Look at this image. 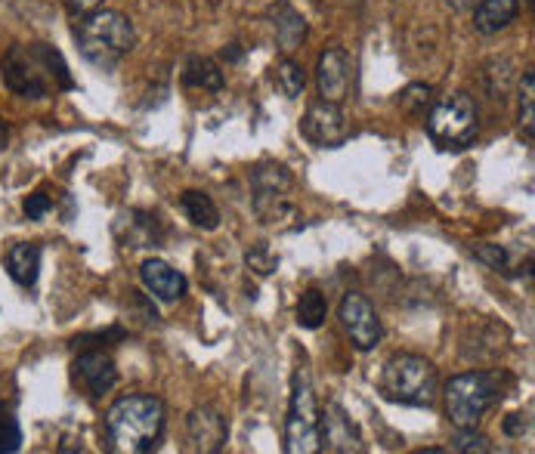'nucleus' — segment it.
<instances>
[{
  "instance_id": "1",
  "label": "nucleus",
  "mask_w": 535,
  "mask_h": 454,
  "mask_svg": "<svg viewBox=\"0 0 535 454\" xmlns=\"http://www.w3.org/2000/svg\"><path fill=\"white\" fill-rule=\"evenodd\" d=\"M0 75H4L7 90L25 99H41L53 87L72 90L75 81L69 75L62 53L50 44H13L4 59H0Z\"/></svg>"
},
{
  "instance_id": "12",
  "label": "nucleus",
  "mask_w": 535,
  "mask_h": 454,
  "mask_svg": "<svg viewBox=\"0 0 535 454\" xmlns=\"http://www.w3.org/2000/svg\"><path fill=\"white\" fill-rule=\"evenodd\" d=\"M347 118L341 112V106H334V102H313L304 115V136L310 139L313 146L322 149H338L344 139H347Z\"/></svg>"
},
{
  "instance_id": "13",
  "label": "nucleus",
  "mask_w": 535,
  "mask_h": 454,
  "mask_svg": "<svg viewBox=\"0 0 535 454\" xmlns=\"http://www.w3.org/2000/svg\"><path fill=\"white\" fill-rule=\"evenodd\" d=\"M319 448L338 451V454L362 451V436L338 402L325 405V411L319 414Z\"/></svg>"
},
{
  "instance_id": "30",
  "label": "nucleus",
  "mask_w": 535,
  "mask_h": 454,
  "mask_svg": "<svg viewBox=\"0 0 535 454\" xmlns=\"http://www.w3.org/2000/svg\"><path fill=\"white\" fill-rule=\"evenodd\" d=\"M452 451H461V454H471V451L489 454V451H495V448L489 445V439H486L483 433H477L474 427H467V430H458V436L452 439Z\"/></svg>"
},
{
  "instance_id": "17",
  "label": "nucleus",
  "mask_w": 535,
  "mask_h": 454,
  "mask_svg": "<svg viewBox=\"0 0 535 454\" xmlns=\"http://www.w3.org/2000/svg\"><path fill=\"white\" fill-rule=\"evenodd\" d=\"M520 13V0H480L474 10V28L480 34H498L505 31Z\"/></svg>"
},
{
  "instance_id": "7",
  "label": "nucleus",
  "mask_w": 535,
  "mask_h": 454,
  "mask_svg": "<svg viewBox=\"0 0 535 454\" xmlns=\"http://www.w3.org/2000/svg\"><path fill=\"white\" fill-rule=\"evenodd\" d=\"M251 204L260 223L282 226L297 214L294 177L276 161H260L251 170Z\"/></svg>"
},
{
  "instance_id": "26",
  "label": "nucleus",
  "mask_w": 535,
  "mask_h": 454,
  "mask_svg": "<svg viewBox=\"0 0 535 454\" xmlns=\"http://www.w3.org/2000/svg\"><path fill=\"white\" fill-rule=\"evenodd\" d=\"M430 87L427 84H409L403 93L396 96V106H399V112H406V115H412V118H421L424 115V109L430 106Z\"/></svg>"
},
{
  "instance_id": "37",
  "label": "nucleus",
  "mask_w": 535,
  "mask_h": 454,
  "mask_svg": "<svg viewBox=\"0 0 535 454\" xmlns=\"http://www.w3.org/2000/svg\"><path fill=\"white\" fill-rule=\"evenodd\" d=\"M7 143H10V127H7V121L0 118V152L7 149Z\"/></svg>"
},
{
  "instance_id": "11",
  "label": "nucleus",
  "mask_w": 535,
  "mask_h": 454,
  "mask_svg": "<svg viewBox=\"0 0 535 454\" xmlns=\"http://www.w3.org/2000/svg\"><path fill=\"white\" fill-rule=\"evenodd\" d=\"M350 56L344 47H325L316 62V87L319 99L341 106L350 93Z\"/></svg>"
},
{
  "instance_id": "10",
  "label": "nucleus",
  "mask_w": 535,
  "mask_h": 454,
  "mask_svg": "<svg viewBox=\"0 0 535 454\" xmlns=\"http://www.w3.org/2000/svg\"><path fill=\"white\" fill-rule=\"evenodd\" d=\"M72 380L81 387L90 399H103L106 393L115 390L118 383V368L109 353L103 349H81L78 359L72 362Z\"/></svg>"
},
{
  "instance_id": "16",
  "label": "nucleus",
  "mask_w": 535,
  "mask_h": 454,
  "mask_svg": "<svg viewBox=\"0 0 535 454\" xmlns=\"http://www.w3.org/2000/svg\"><path fill=\"white\" fill-rule=\"evenodd\" d=\"M7 272L16 285L22 288H35L38 285V275H41V248L35 241H22V244H13L7 251Z\"/></svg>"
},
{
  "instance_id": "29",
  "label": "nucleus",
  "mask_w": 535,
  "mask_h": 454,
  "mask_svg": "<svg viewBox=\"0 0 535 454\" xmlns=\"http://www.w3.org/2000/svg\"><path fill=\"white\" fill-rule=\"evenodd\" d=\"M245 263H248V269L251 272H257V275H273L276 269H279V257L266 248V244H254V248L245 254Z\"/></svg>"
},
{
  "instance_id": "36",
  "label": "nucleus",
  "mask_w": 535,
  "mask_h": 454,
  "mask_svg": "<svg viewBox=\"0 0 535 454\" xmlns=\"http://www.w3.org/2000/svg\"><path fill=\"white\" fill-rule=\"evenodd\" d=\"M223 59H229V62H239V59H242V47H239V44H229V47L223 50Z\"/></svg>"
},
{
  "instance_id": "4",
  "label": "nucleus",
  "mask_w": 535,
  "mask_h": 454,
  "mask_svg": "<svg viewBox=\"0 0 535 454\" xmlns=\"http://www.w3.org/2000/svg\"><path fill=\"white\" fill-rule=\"evenodd\" d=\"M378 390L387 402L412 405V408H430L433 399H437V390H440L437 368H433V362L424 359V356L399 353V356L387 359Z\"/></svg>"
},
{
  "instance_id": "8",
  "label": "nucleus",
  "mask_w": 535,
  "mask_h": 454,
  "mask_svg": "<svg viewBox=\"0 0 535 454\" xmlns=\"http://www.w3.org/2000/svg\"><path fill=\"white\" fill-rule=\"evenodd\" d=\"M285 451L313 454L319 451V402L307 368H297L291 377V405L285 421Z\"/></svg>"
},
{
  "instance_id": "22",
  "label": "nucleus",
  "mask_w": 535,
  "mask_h": 454,
  "mask_svg": "<svg viewBox=\"0 0 535 454\" xmlns=\"http://www.w3.org/2000/svg\"><path fill=\"white\" fill-rule=\"evenodd\" d=\"M328 319V300L319 288H307L297 300V325L307 328V331H316L322 328Z\"/></svg>"
},
{
  "instance_id": "6",
  "label": "nucleus",
  "mask_w": 535,
  "mask_h": 454,
  "mask_svg": "<svg viewBox=\"0 0 535 454\" xmlns=\"http://www.w3.org/2000/svg\"><path fill=\"white\" fill-rule=\"evenodd\" d=\"M427 136L440 152H464L480 136L477 102L467 93H449L427 115Z\"/></svg>"
},
{
  "instance_id": "35",
  "label": "nucleus",
  "mask_w": 535,
  "mask_h": 454,
  "mask_svg": "<svg viewBox=\"0 0 535 454\" xmlns=\"http://www.w3.org/2000/svg\"><path fill=\"white\" fill-rule=\"evenodd\" d=\"M446 4H449L455 13H467V10H471V7L477 4V0H446Z\"/></svg>"
},
{
  "instance_id": "9",
  "label": "nucleus",
  "mask_w": 535,
  "mask_h": 454,
  "mask_svg": "<svg viewBox=\"0 0 535 454\" xmlns=\"http://www.w3.org/2000/svg\"><path fill=\"white\" fill-rule=\"evenodd\" d=\"M338 319L350 337V343L356 349H362V353H369V349H375L384 337V325L378 319L375 306L369 303V297L359 294V291H347L344 300H341V309H338Z\"/></svg>"
},
{
  "instance_id": "34",
  "label": "nucleus",
  "mask_w": 535,
  "mask_h": 454,
  "mask_svg": "<svg viewBox=\"0 0 535 454\" xmlns=\"http://www.w3.org/2000/svg\"><path fill=\"white\" fill-rule=\"evenodd\" d=\"M62 7L72 16H84V13H93L103 7V0H62Z\"/></svg>"
},
{
  "instance_id": "2",
  "label": "nucleus",
  "mask_w": 535,
  "mask_h": 454,
  "mask_svg": "<svg viewBox=\"0 0 535 454\" xmlns=\"http://www.w3.org/2000/svg\"><path fill=\"white\" fill-rule=\"evenodd\" d=\"M167 424V411L158 396H121L106 411V433L109 448L118 454H143L161 442Z\"/></svg>"
},
{
  "instance_id": "21",
  "label": "nucleus",
  "mask_w": 535,
  "mask_h": 454,
  "mask_svg": "<svg viewBox=\"0 0 535 454\" xmlns=\"http://www.w3.org/2000/svg\"><path fill=\"white\" fill-rule=\"evenodd\" d=\"M514 59H508V56H498V59H489L486 65H483V84H486V93L492 96V99H505L508 96V90H511V81H514Z\"/></svg>"
},
{
  "instance_id": "32",
  "label": "nucleus",
  "mask_w": 535,
  "mask_h": 454,
  "mask_svg": "<svg viewBox=\"0 0 535 454\" xmlns=\"http://www.w3.org/2000/svg\"><path fill=\"white\" fill-rule=\"evenodd\" d=\"M50 207H53L50 195H44V192H35V195H28V198H25L22 211H25V217H28V220H44V217L50 214Z\"/></svg>"
},
{
  "instance_id": "20",
  "label": "nucleus",
  "mask_w": 535,
  "mask_h": 454,
  "mask_svg": "<svg viewBox=\"0 0 535 454\" xmlns=\"http://www.w3.org/2000/svg\"><path fill=\"white\" fill-rule=\"evenodd\" d=\"M183 81L186 87H198V90H223V72H220V65L208 56H192L186 62V72H183Z\"/></svg>"
},
{
  "instance_id": "3",
  "label": "nucleus",
  "mask_w": 535,
  "mask_h": 454,
  "mask_svg": "<svg viewBox=\"0 0 535 454\" xmlns=\"http://www.w3.org/2000/svg\"><path fill=\"white\" fill-rule=\"evenodd\" d=\"M72 38L81 56L96 68H115L133 47H137V31L124 13L115 10H93L78 16L72 25Z\"/></svg>"
},
{
  "instance_id": "25",
  "label": "nucleus",
  "mask_w": 535,
  "mask_h": 454,
  "mask_svg": "<svg viewBox=\"0 0 535 454\" xmlns=\"http://www.w3.org/2000/svg\"><path fill=\"white\" fill-rule=\"evenodd\" d=\"M520 133L529 146L535 143V75L532 72L520 78Z\"/></svg>"
},
{
  "instance_id": "31",
  "label": "nucleus",
  "mask_w": 535,
  "mask_h": 454,
  "mask_svg": "<svg viewBox=\"0 0 535 454\" xmlns=\"http://www.w3.org/2000/svg\"><path fill=\"white\" fill-rule=\"evenodd\" d=\"M124 328H109V331H96V334H81L72 340L75 349H99V346H112V340H124Z\"/></svg>"
},
{
  "instance_id": "14",
  "label": "nucleus",
  "mask_w": 535,
  "mask_h": 454,
  "mask_svg": "<svg viewBox=\"0 0 535 454\" xmlns=\"http://www.w3.org/2000/svg\"><path fill=\"white\" fill-rule=\"evenodd\" d=\"M186 436H189V448L192 451H202V454H217L223 451L226 445V417L211 408V405H202V408H195L189 414V421H186Z\"/></svg>"
},
{
  "instance_id": "33",
  "label": "nucleus",
  "mask_w": 535,
  "mask_h": 454,
  "mask_svg": "<svg viewBox=\"0 0 535 454\" xmlns=\"http://www.w3.org/2000/svg\"><path fill=\"white\" fill-rule=\"evenodd\" d=\"M501 430H505V436H511V439H523V436L532 430V417H529V411H526V414H523V411L508 414V417H505V424H501Z\"/></svg>"
},
{
  "instance_id": "18",
  "label": "nucleus",
  "mask_w": 535,
  "mask_h": 454,
  "mask_svg": "<svg viewBox=\"0 0 535 454\" xmlns=\"http://www.w3.org/2000/svg\"><path fill=\"white\" fill-rule=\"evenodd\" d=\"M273 28H276L279 50H282L285 56L294 53L300 44H304V38H307V19L300 16L294 7H288V4H279V7L273 10Z\"/></svg>"
},
{
  "instance_id": "5",
  "label": "nucleus",
  "mask_w": 535,
  "mask_h": 454,
  "mask_svg": "<svg viewBox=\"0 0 535 454\" xmlns=\"http://www.w3.org/2000/svg\"><path fill=\"white\" fill-rule=\"evenodd\" d=\"M501 393H505V380L495 371H467L446 383V414L458 430L477 427L480 417L498 405Z\"/></svg>"
},
{
  "instance_id": "19",
  "label": "nucleus",
  "mask_w": 535,
  "mask_h": 454,
  "mask_svg": "<svg viewBox=\"0 0 535 454\" xmlns=\"http://www.w3.org/2000/svg\"><path fill=\"white\" fill-rule=\"evenodd\" d=\"M180 211L186 214V220L198 229L205 232H214L220 226V211L217 204L208 192H198V189H189L180 195Z\"/></svg>"
},
{
  "instance_id": "24",
  "label": "nucleus",
  "mask_w": 535,
  "mask_h": 454,
  "mask_svg": "<svg viewBox=\"0 0 535 454\" xmlns=\"http://www.w3.org/2000/svg\"><path fill=\"white\" fill-rule=\"evenodd\" d=\"M137 217L140 220H127V235H124V241L130 244V248H158L161 244V235H158V217H152V214H140L137 211Z\"/></svg>"
},
{
  "instance_id": "38",
  "label": "nucleus",
  "mask_w": 535,
  "mask_h": 454,
  "mask_svg": "<svg viewBox=\"0 0 535 454\" xmlns=\"http://www.w3.org/2000/svg\"><path fill=\"white\" fill-rule=\"evenodd\" d=\"M529 4H532V0H529Z\"/></svg>"
},
{
  "instance_id": "15",
  "label": "nucleus",
  "mask_w": 535,
  "mask_h": 454,
  "mask_svg": "<svg viewBox=\"0 0 535 454\" xmlns=\"http://www.w3.org/2000/svg\"><path fill=\"white\" fill-rule=\"evenodd\" d=\"M140 278H143V285L149 288V294L158 297V300H164V303L183 300V294L189 288L186 275L180 269H174L167 260H158V257H152V260H146L140 266Z\"/></svg>"
},
{
  "instance_id": "28",
  "label": "nucleus",
  "mask_w": 535,
  "mask_h": 454,
  "mask_svg": "<svg viewBox=\"0 0 535 454\" xmlns=\"http://www.w3.org/2000/svg\"><path fill=\"white\" fill-rule=\"evenodd\" d=\"M22 448V427L16 417L0 405V454H13Z\"/></svg>"
},
{
  "instance_id": "27",
  "label": "nucleus",
  "mask_w": 535,
  "mask_h": 454,
  "mask_svg": "<svg viewBox=\"0 0 535 454\" xmlns=\"http://www.w3.org/2000/svg\"><path fill=\"white\" fill-rule=\"evenodd\" d=\"M474 257H477L480 263H486L492 272L511 275V254H508L505 244H477Z\"/></svg>"
},
{
  "instance_id": "23",
  "label": "nucleus",
  "mask_w": 535,
  "mask_h": 454,
  "mask_svg": "<svg viewBox=\"0 0 535 454\" xmlns=\"http://www.w3.org/2000/svg\"><path fill=\"white\" fill-rule=\"evenodd\" d=\"M273 78H276V87L282 90V96H288V99H297L300 93H304V87H307L304 68H300V62H294L291 56H282L276 62Z\"/></svg>"
}]
</instances>
